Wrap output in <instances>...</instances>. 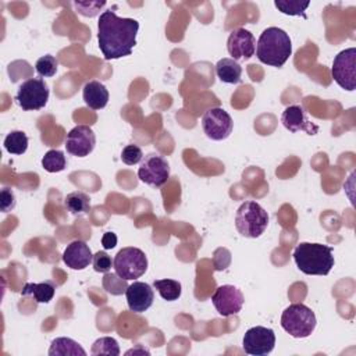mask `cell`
Returning <instances> with one entry per match:
<instances>
[{
	"label": "cell",
	"mask_w": 356,
	"mask_h": 356,
	"mask_svg": "<svg viewBox=\"0 0 356 356\" xmlns=\"http://www.w3.org/2000/svg\"><path fill=\"white\" fill-rule=\"evenodd\" d=\"M139 22L118 17L114 11H103L97 22L99 47L106 60H117L132 53L136 44Z\"/></svg>",
	"instance_id": "1"
},
{
	"label": "cell",
	"mask_w": 356,
	"mask_h": 356,
	"mask_svg": "<svg viewBox=\"0 0 356 356\" xmlns=\"http://www.w3.org/2000/svg\"><path fill=\"white\" fill-rule=\"evenodd\" d=\"M292 54L289 35L277 26L266 28L257 40L256 56L260 63L271 67H282Z\"/></svg>",
	"instance_id": "2"
},
{
	"label": "cell",
	"mask_w": 356,
	"mask_h": 356,
	"mask_svg": "<svg viewBox=\"0 0 356 356\" xmlns=\"http://www.w3.org/2000/svg\"><path fill=\"white\" fill-rule=\"evenodd\" d=\"M293 260L307 275H327L335 263L331 246L312 242H300L293 250Z\"/></svg>",
	"instance_id": "3"
},
{
	"label": "cell",
	"mask_w": 356,
	"mask_h": 356,
	"mask_svg": "<svg viewBox=\"0 0 356 356\" xmlns=\"http://www.w3.org/2000/svg\"><path fill=\"white\" fill-rule=\"evenodd\" d=\"M268 225L267 211L256 202L248 200L239 206L235 216L236 231L245 238H259Z\"/></svg>",
	"instance_id": "4"
},
{
	"label": "cell",
	"mask_w": 356,
	"mask_h": 356,
	"mask_svg": "<svg viewBox=\"0 0 356 356\" xmlns=\"http://www.w3.org/2000/svg\"><path fill=\"white\" fill-rule=\"evenodd\" d=\"M317 324L316 314L303 303L289 305L281 316V327L293 338H307Z\"/></svg>",
	"instance_id": "5"
},
{
	"label": "cell",
	"mask_w": 356,
	"mask_h": 356,
	"mask_svg": "<svg viewBox=\"0 0 356 356\" xmlns=\"http://www.w3.org/2000/svg\"><path fill=\"white\" fill-rule=\"evenodd\" d=\"M115 274L125 281L142 277L147 270V257L138 248H122L113 260Z\"/></svg>",
	"instance_id": "6"
},
{
	"label": "cell",
	"mask_w": 356,
	"mask_h": 356,
	"mask_svg": "<svg viewBox=\"0 0 356 356\" xmlns=\"http://www.w3.org/2000/svg\"><path fill=\"white\" fill-rule=\"evenodd\" d=\"M49 95V86L42 78H29L19 85L15 100L25 111L40 110L46 106Z\"/></svg>",
	"instance_id": "7"
},
{
	"label": "cell",
	"mask_w": 356,
	"mask_h": 356,
	"mask_svg": "<svg viewBox=\"0 0 356 356\" xmlns=\"http://www.w3.org/2000/svg\"><path fill=\"white\" fill-rule=\"evenodd\" d=\"M331 74L334 81L345 90L356 89V49L349 47L339 51L332 63Z\"/></svg>",
	"instance_id": "8"
},
{
	"label": "cell",
	"mask_w": 356,
	"mask_h": 356,
	"mask_svg": "<svg viewBox=\"0 0 356 356\" xmlns=\"http://www.w3.org/2000/svg\"><path fill=\"white\" fill-rule=\"evenodd\" d=\"M138 177L143 184L160 188L167 182L170 177L168 161L157 153H149L140 161Z\"/></svg>",
	"instance_id": "9"
},
{
	"label": "cell",
	"mask_w": 356,
	"mask_h": 356,
	"mask_svg": "<svg viewBox=\"0 0 356 356\" xmlns=\"http://www.w3.org/2000/svg\"><path fill=\"white\" fill-rule=\"evenodd\" d=\"M202 128L211 140H224L231 135L234 122L224 108L211 107L202 117Z\"/></svg>",
	"instance_id": "10"
},
{
	"label": "cell",
	"mask_w": 356,
	"mask_h": 356,
	"mask_svg": "<svg viewBox=\"0 0 356 356\" xmlns=\"http://www.w3.org/2000/svg\"><path fill=\"white\" fill-rule=\"evenodd\" d=\"M275 346V334L271 328L256 325L249 328L242 341L245 353L252 356H264L273 352Z\"/></svg>",
	"instance_id": "11"
},
{
	"label": "cell",
	"mask_w": 356,
	"mask_h": 356,
	"mask_svg": "<svg viewBox=\"0 0 356 356\" xmlns=\"http://www.w3.org/2000/svg\"><path fill=\"white\" fill-rule=\"evenodd\" d=\"M211 302L222 317L238 314L243 306V293L234 285H220L211 296Z\"/></svg>",
	"instance_id": "12"
},
{
	"label": "cell",
	"mask_w": 356,
	"mask_h": 356,
	"mask_svg": "<svg viewBox=\"0 0 356 356\" xmlns=\"http://www.w3.org/2000/svg\"><path fill=\"white\" fill-rule=\"evenodd\" d=\"M96 145V135L89 125L74 127L65 138V149L76 157L89 156Z\"/></svg>",
	"instance_id": "13"
},
{
	"label": "cell",
	"mask_w": 356,
	"mask_h": 356,
	"mask_svg": "<svg viewBox=\"0 0 356 356\" xmlns=\"http://www.w3.org/2000/svg\"><path fill=\"white\" fill-rule=\"evenodd\" d=\"M227 50L232 60L250 58L256 51V39L253 33L245 28L234 29L227 40Z\"/></svg>",
	"instance_id": "14"
},
{
	"label": "cell",
	"mask_w": 356,
	"mask_h": 356,
	"mask_svg": "<svg viewBox=\"0 0 356 356\" xmlns=\"http://www.w3.org/2000/svg\"><path fill=\"white\" fill-rule=\"evenodd\" d=\"M281 122L291 132L303 131L307 135H316L318 132V127L316 124H313L312 121H309L305 108L299 104L288 106L282 111Z\"/></svg>",
	"instance_id": "15"
},
{
	"label": "cell",
	"mask_w": 356,
	"mask_h": 356,
	"mask_svg": "<svg viewBox=\"0 0 356 356\" xmlns=\"http://www.w3.org/2000/svg\"><path fill=\"white\" fill-rule=\"evenodd\" d=\"M125 296L128 307L134 313L146 312L154 300V292L152 286L140 281H135L134 284L128 285L125 289Z\"/></svg>",
	"instance_id": "16"
},
{
	"label": "cell",
	"mask_w": 356,
	"mask_h": 356,
	"mask_svg": "<svg viewBox=\"0 0 356 356\" xmlns=\"http://www.w3.org/2000/svg\"><path fill=\"white\" fill-rule=\"evenodd\" d=\"M92 260L93 254L89 245L81 239L68 243L63 253V261L72 270H83L92 263Z\"/></svg>",
	"instance_id": "17"
},
{
	"label": "cell",
	"mask_w": 356,
	"mask_h": 356,
	"mask_svg": "<svg viewBox=\"0 0 356 356\" xmlns=\"http://www.w3.org/2000/svg\"><path fill=\"white\" fill-rule=\"evenodd\" d=\"M83 102L92 110L104 108L108 103V90L99 81H89L85 83L82 90Z\"/></svg>",
	"instance_id": "18"
},
{
	"label": "cell",
	"mask_w": 356,
	"mask_h": 356,
	"mask_svg": "<svg viewBox=\"0 0 356 356\" xmlns=\"http://www.w3.org/2000/svg\"><path fill=\"white\" fill-rule=\"evenodd\" d=\"M56 292V284L53 281H44L39 284L28 282L22 288L24 296H32L36 303H49Z\"/></svg>",
	"instance_id": "19"
},
{
	"label": "cell",
	"mask_w": 356,
	"mask_h": 356,
	"mask_svg": "<svg viewBox=\"0 0 356 356\" xmlns=\"http://www.w3.org/2000/svg\"><path fill=\"white\" fill-rule=\"evenodd\" d=\"M216 74L224 83H238L242 75V67L232 58H221L216 64Z\"/></svg>",
	"instance_id": "20"
},
{
	"label": "cell",
	"mask_w": 356,
	"mask_h": 356,
	"mask_svg": "<svg viewBox=\"0 0 356 356\" xmlns=\"http://www.w3.org/2000/svg\"><path fill=\"white\" fill-rule=\"evenodd\" d=\"M49 355L50 356H86V350L74 339L71 338H65V337H60L51 341L50 349H49Z\"/></svg>",
	"instance_id": "21"
},
{
	"label": "cell",
	"mask_w": 356,
	"mask_h": 356,
	"mask_svg": "<svg viewBox=\"0 0 356 356\" xmlns=\"http://www.w3.org/2000/svg\"><path fill=\"white\" fill-rule=\"evenodd\" d=\"M64 206L72 216H83L90 210V199L86 193L74 191L65 196Z\"/></svg>",
	"instance_id": "22"
},
{
	"label": "cell",
	"mask_w": 356,
	"mask_h": 356,
	"mask_svg": "<svg viewBox=\"0 0 356 356\" xmlns=\"http://www.w3.org/2000/svg\"><path fill=\"white\" fill-rule=\"evenodd\" d=\"M153 286L157 289V292L160 293V296L167 300V302H172L177 300L181 296L182 292V286L178 281L175 280H170V278H164V280H154Z\"/></svg>",
	"instance_id": "23"
},
{
	"label": "cell",
	"mask_w": 356,
	"mask_h": 356,
	"mask_svg": "<svg viewBox=\"0 0 356 356\" xmlns=\"http://www.w3.org/2000/svg\"><path fill=\"white\" fill-rule=\"evenodd\" d=\"M4 147L11 154H24L28 149V136L22 131H11L4 139Z\"/></svg>",
	"instance_id": "24"
},
{
	"label": "cell",
	"mask_w": 356,
	"mask_h": 356,
	"mask_svg": "<svg viewBox=\"0 0 356 356\" xmlns=\"http://www.w3.org/2000/svg\"><path fill=\"white\" fill-rule=\"evenodd\" d=\"M67 161H65V156L61 150H49L43 159H42V167L47 171V172H60L65 168Z\"/></svg>",
	"instance_id": "25"
},
{
	"label": "cell",
	"mask_w": 356,
	"mask_h": 356,
	"mask_svg": "<svg viewBox=\"0 0 356 356\" xmlns=\"http://www.w3.org/2000/svg\"><path fill=\"white\" fill-rule=\"evenodd\" d=\"M274 6L286 15H299L307 18L305 10L310 6V1H299V0H275Z\"/></svg>",
	"instance_id": "26"
},
{
	"label": "cell",
	"mask_w": 356,
	"mask_h": 356,
	"mask_svg": "<svg viewBox=\"0 0 356 356\" xmlns=\"http://www.w3.org/2000/svg\"><path fill=\"white\" fill-rule=\"evenodd\" d=\"M92 355H108V356H118L120 346L117 341L111 337H102L96 339L90 349Z\"/></svg>",
	"instance_id": "27"
},
{
	"label": "cell",
	"mask_w": 356,
	"mask_h": 356,
	"mask_svg": "<svg viewBox=\"0 0 356 356\" xmlns=\"http://www.w3.org/2000/svg\"><path fill=\"white\" fill-rule=\"evenodd\" d=\"M57 68H58V61L54 56L51 54H46V56H42L40 58H38L36 64H35V70L36 72L40 75V76H44V78H50L53 76L56 72H57Z\"/></svg>",
	"instance_id": "28"
},
{
	"label": "cell",
	"mask_w": 356,
	"mask_h": 356,
	"mask_svg": "<svg viewBox=\"0 0 356 356\" xmlns=\"http://www.w3.org/2000/svg\"><path fill=\"white\" fill-rule=\"evenodd\" d=\"M124 282H125V280H122L117 274L106 273V275L103 278V286L111 295H121L122 292H125L127 286Z\"/></svg>",
	"instance_id": "29"
},
{
	"label": "cell",
	"mask_w": 356,
	"mask_h": 356,
	"mask_svg": "<svg viewBox=\"0 0 356 356\" xmlns=\"http://www.w3.org/2000/svg\"><path fill=\"white\" fill-rule=\"evenodd\" d=\"M143 159V152L138 145H127L121 152V160L127 165H134L140 163Z\"/></svg>",
	"instance_id": "30"
},
{
	"label": "cell",
	"mask_w": 356,
	"mask_h": 356,
	"mask_svg": "<svg viewBox=\"0 0 356 356\" xmlns=\"http://www.w3.org/2000/svg\"><path fill=\"white\" fill-rule=\"evenodd\" d=\"M93 268L97 273H108L111 266H113V260L111 257L104 252V250H99L93 254V260H92Z\"/></svg>",
	"instance_id": "31"
},
{
	"label": "cell",
	"mask_w": 356,
	"mask_h": 356,
	"mask_svg": "<svg viewBox=\"0 0 356 356\" xmlns=\"http://www.w3.org/2000/svg\"><path fill=\"white\" fill-rule=\"evenodd\" d=\"M0 206H1V211H3V213H8V211H11V210L15 207V196H14V193H13L11 189L3 188Z\"/></svg>",
	"instance_id": "32"
},
{
	"label": "cell",
	"mask_w": 356,
	"mask_h": 356,
	"mask_svg": "<svg viewBox=\"0 0 356 356\" xmlns=\"http://www.w3.org/2000/svg\"><path fill=\"white\" fill-rule=\"evenodd\" d=\"M102 245L104 249H113L117 245V235L114 232H104L102 238Z\"/></svg>",
	"instance_id": "33"
}]
</instances>
